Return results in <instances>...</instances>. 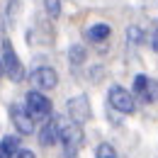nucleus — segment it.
<instances>
[{
  "label": "nucleus",
  "instance_id": "f257e3e1",
  "mask_svg": "<svg viewBox=\"0 0 158 158\" xmlns=\"http://www.w3.org/2000/svg\"><path fill=\"white\" fill-rule=\"evenodd\" d=\"M59 141L63 143L66 156L73 158L80 148H83V143H85V134H83L80 124H76V122H66V124L61 127V139H59Z\"/></svg>",
  "mask_w": 158,
  "mask_h": 158
},
{
  "label": "nucleus",
  "instance_id": "f03ea898",
  "mask_svg": "<svg viewBox=\"0 0 158 158\" xmlns=\"http://www.w3.org/2000/svg\"><path fill=\"white\" fill-rule=\"evenodd\" d=\"M0 56H2V66H5V76L12 80V83H20L24 78V68H22L20 59H17V51H15V46H12L10 39H2Z\"/></svg>",
  "mask_w": 158,
  "mask_h": 158
},
{
  "label": "nucleus",
  "instance_id": "7ed1b4c3",
  "mask_svg": "<svg viewBox=\"0 0 158 158\" xmlns=\"http://www.w3.org/2000/svg\"><path fill=\"white\" fill-rule=\"evenodd\" d=\"M24 105H27V112H29L32 119H44V122L51 119V100L46 98L44 93H39V90L27 93Z\"/></svg>",
  "mask_w": 158,
  "mask_h": 158
},
{
  "label": "nucleus",
  "instance_id": "20e7f679",
  "mask_svg": "<svg viewBox=\"0 0 158 158\" xmlns=\"http://www.w3.org/2000/svg\"><path fill=\"white\" fill-rule=\"evenodd\" d=\"M29 83H32V88L34 90H54L56 85H59V73L54 71V68H49V66H41L37 71H32L29 73Z\"/></svg>",
  "mask_w": 158,
  "mask_h": 158
},
{
  "label": "nucleus",
  "instance_id": "39448f33",
  "mask_svg": "<svg viewBox=\"0 0 158 158\" xmlns=\"http://www.w3.org/2000/svg\"><path fill=\"white\" fill-rule=\"evenodd\" d=\"M107 100H110V105H112L117 112H124V114H131V112L136 110L134 93H127V90H124V88H119V85L110 88V95H107Z\"/></svg>",
  "mask_w": 158,
  "mask_h": 158
},
{
  "label": "nucleus",
  "instance_id": "423d86ee",
  "mask_svg": "<svg viewBox=\"0 0 158 158\" xmlns=\"http://www.w3.org/2000/svg\"><path fill=\"white\" fill-rule=\"evenodd\" d=\"M134 98L143 102H156L158 100V80L148 76H136L134 78Z\"/></svg>",
  "mask_w": 158,
  "mask_h": 158
},
{
  "label": "nucleus",
  "instance_id": "0eeeda50",
  "mask_svg": "<svg viewBox=\"0 0 158 158\" xmlns=\"http://www.w3.org/2000/svg\"><path fill=\"white\" fill-rule=\"evenodd\" d=\"M66 110H68V117L73 119L76 124H83V122L90 119V105H88V98H83V95L68 100Z\"/></svg>",
  "mask_w": 158,
  "mask_h": 158
},
{
  "label": "nucleus",
  "instance_id": "6e6552de",
  "mask_svg": "<svg viewBox=\"0 0 158 158\" xmlns=\"http://www.w3.org/2000/svg\"><path fill=\"white\" fill-rule=\"evenodd\" d=\"M10 119H12L15 129H17V134H22V136L32 134L34 122H32V117H29V112H27V110H22L20 105H12V107H10Z\"/></svg>",
  "mask_w": 158,
  "mask_h": 158
},
{
  "label": "nucleus",
  "instance_id": "1a4fd4ad",
  "mask_svg": "<svg viewBox=\"0 0 158 158\" xmlns=\"http://www.w3.org/2000/svg\"><path fill=\"white\" fill-rule=\"evenodd\" d=\"M59 139H61V127L56 122V117L46 119L44 127H41V131H39V143L41 146H54Z\"/></svg>",
  "mask_w": 158,
  "mask_h": 158
},
{
  "label": "nucleus",
  "instance_id": "9d476101",
  "mask_svg": "<svg viewBox=\"0 0 158 158\" xmlns=\"http://www.w3.org/2000/svg\"><path fill=\"white\" fill-rule=\"evenodd\" d=\"M20 153V136L0 139V158H15Z\"/></svg>",
  "mask_w": 158,
  "mask_h": 158
},
{
  "label": "nucleus",
  "instance_id": "9b49d317",
  "mask_svg": "<svg viewBox=\"0 0 158 158\" xmlns=\"http://www.w3.org/2000/svg\"><path fill=\"white\" fill-rule=\"evenodd\" d=\"M110 34H112V29L107 24H93L90 29H85V37L90 41H107Z\"/></svg>",
  "mask_w": 158,
  "mask_h": 158
},
{
  "label": "nucleus",
  "instance_id": "f8f14e48",
  "mask_svg": "<svg viewBox=\"0 0 158 158\" xmlns=\"http://www.w3.org/2000/svg\"><path fill=\"white\" fill-rule=\"evenodd\" d=\"M68 61H71L73 66H80V63L85 61V51H83V46H78V44L71 46V49H68Z\"/></svg>",
  "mask_w": 158,
  "mask_h": 158
},
{
  "label": "nucleus",
  "instance_id": "ddd939ff",
  "mask_svg": "<svg viewBox=\"0 0 158 158\" xmlns=\"http://www.w3.org/2000/svg\"><path fill=\"white\" fill-rule=\"evenodd\" d=\"M95 158H119V156H117V151H114V146L105 141V143H100V146H98Z\"/></svg>",
  "mask_w": 158,
  "mask_h": 158
},
{
  "label": "nucleus",
  "instance_id": "4468645a",
  "mask_svg": "<svg viewBox=\"0 0 158 158\" xmlns=\"http://www.w3.org/2000/svg\"><path fill=\"white\" fill-rule=\"evenodd\" d=\"M44 7L49 12V17H54V20L61 15V0H44Z\"/></svg>",
  "mask_w": 158,
  "mask_h": 158
},
{
  "label": "nucleus",
  "instance_id": "2eb2a0df",
  "mask_svg": "<svg viewBox=\"0 0 158 158\" xmlns=\"http://www.w3.org/2000/svg\"><path fill=\"white\" fill-rule=\"evenodd\" d=\"M5 27H7V22H5V17L0 15V41L5 39Z\"/></svg>",
  "mask_w": 158,
  "mask_h": 158
},
{
  "label": "nucleus",
  "instance_id": "dca6fc26",
  "mask_svg": "<svg viewBox=\"0 0 158 158\" xmlns=\"http://www.w3.org/2000/svg\"><path fill=\"white\" fill-rule=\"evenodd\" d=\"M151 46H153V51L158 54V27H156V32H153V37H151Z\"/></svg>",
  "mask_w": 158,
  "mask_h": 158
},
{
  "label": "nucleus",
  "instance_id": "f3484780",
  "mask_svg": "<svg viewBox=\"0 0 158 158\" xmlns=\"http://www.w3.org/2000/svg\"><path fill=\"white\" fill-rule=\"evenodd\" d=\"M15 158H37V156H34L32 151H20V153H17Z\"/></svg>",
  "mask_w": 158,
  "mask_h": 158
},
{
  "label": "nucleus",
  "instance_id": "a211bd4d",
  "mask_svg": "<svg viewBox=\"0 0 158 158\" xmlns=\"http://www.w3.org/2000/svg\"><path fill=\"white\" fill-rule=\"evenodd\" d=\"M5 73V66H2V56H0V76Z\"/></svg>",
  "mask_w": 158,
  "mask_h": 158
}]
</instances>
